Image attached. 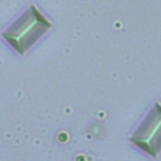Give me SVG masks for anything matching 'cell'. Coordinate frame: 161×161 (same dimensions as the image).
<instances>
[{
  "instance_id": "7a4b0ae2",
  "label": "cell",
  "mask_w": 161,
  "mask_h": 161,
  "mask_svg": "<svg viewBox=\"0 0 161 161\" xmlns=\"http://www.w3.org/2000/svg\"><path fill=\"white\" fill-rule=\"evenodd\" d=\"M131 141L147 155L156 157L161 152V104L155 103L145 119L131 136Z\"/></svg>"
},
{
  "instance_id": "6da1fadb",
  "label": "cell",
  "mask_w": 161,
  "mask_h": 161,
  "mask_svg": "<svg viewBox=\"0 0 161 161\" xmlns=\"http://www.w3.org/2000/svg\"><path fill=\"white\" fill-rule=\"evenodd\" d=\"M49 28L50 23L42 15V13L33 8L14 23L13 26L3 34V36L16 49V52L24 53Z\"/></svg>"
}]
</instances>
